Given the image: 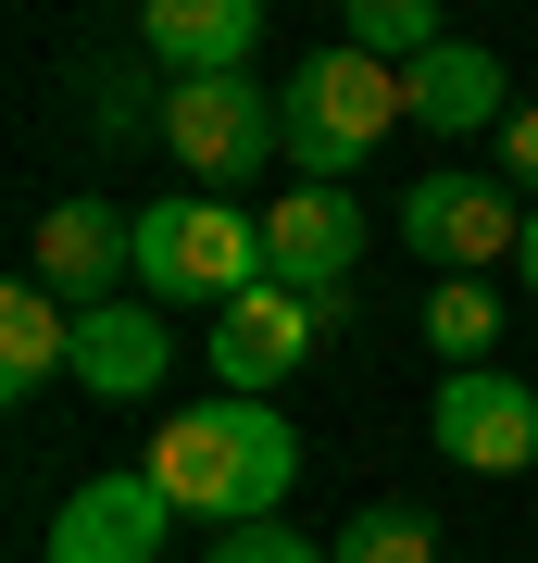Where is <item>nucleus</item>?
I'll return each mask as SVG.
<instances>
[{"label": "nucleus", "instance_id": "obj_18", "mask_svg": "<svg viewBox=\"0 0 538 563\" xmlns=\"http://www.w3.org/2000/svg\"><path fill=\"white\" fill-rule=\"evenodd\" d=\"M200 563H326V551H314V539H300V526L276 514V526H226V539L200 551Z\"/></svg>", "mask_w": 538, "mask_h": 563}, {"label": "nucleus", "instance_id": "obj_7", "mask_svg": "<svg viewBox=\"0 0 538 563\" xmlns=\"http://www.w3.org/2000/svg\"><path fill=\"white\" fill-rule=\"evenodd\" d=\"M351 263H363V201L351 188H276V201H263V276L276 288L351 301Z\"/></svg>", "mask_w": 538, "mask_h": 563}, {"label": "nucleus", "instance_id": "obj_4", "mask_svg": "<svg viewBox=\"0 0 538 563\" xmlns=\"http://www.w3.org/2000/svg\"><path fill=\"white\" fill-rule=\"evenodd\" d=\"M139 288L226 313L239 288H263V213L251 201H151L139 213Z\"/></svg>", "mask_w": 538, "mask_h": 563}, {"label": "nucleus", "instance_id": "obj_3", "mask_svg": "<svg viewBox=\"0 0 538 563\" xmlns=\"http://www.w3.org/2000/svg\"><path fill=\"white\" fill-rule=\"evenodd\" d=\"M151 139L176 151L200 188H251L263 163H288V125H276V88L263 76H163Z\"/></svg>", "mask_w": 538, "mask_h": 563}, {"label": "nucleus", "instance_id": "obj_6", "mask_svg": "<svg viewBox=\"0 0 538 563\" xmlns=\"http://www.w3.org/2000/svg\"><path fill=\"white\" fill-rule=\"evenodd\" d=\"M339 325V301H300V288H239V301L213 313V376L239 388V401H263V388H288L300 363H314V339Z\"/></svg>", "mask_w": 538, "mask_h": 563}, {"label": "nucleus", "instance_id": "obj_14", "mask_svg": "<svg viewBox=\"0 0 538 563\" xmlns=\"http://www.w3.org/2000/svg\"><path fill=\"white\" fill-rule=\"evenodd\" d=\"M51 376H76V313H63L39 276H13L0 288V388L25 401V388H51Z\"/></svg>", "mask_w": 538, "mask_h": 563}, {"label": "nucleus", "instance_id": "obj_11", "mask_svg": "<svg viewBox=\"0 0 538 563\" xmlns=\"http://www.w3.org/2000/svg\"><path fill=\"white\" fill-rule=\"evenodd\" d=\"M151 63L163 76H251L263 51V0H151Z\"/></svg>", "mask_w": 538, "mask_h": 563}, {"label": "nucleus", "instance_id": "obj_15", "mask_svg": "<svg viewBox=\"0 0 538 563\" xmlns=\"http://www.w3.org/2000/svg\"><path fill=\"white\" fill-rule=\"evenodd\" d=\"M426 339H439L451 376H476V363L501 351V301H488V276H439V301H426Z\"/></svg>", "mask_w": 538, "mask_h": 563}, {"label": "nucleus", "instance_id": "obj_13", "mask_svg": "<svg viewBox=\"0 0 538 563\" xmlns=\"http://www.w3.org/2000/svg\"><path fill=\"white\" fill-rule=\"evenodd\" d=\"M163 313L151 301H100V313H76V388L88 401H151L163 388Z\"/></svg>", "mask_w": 538, "mask_h": 563}, {"label": "nucleus", "instance_id": "obj_10", "mask_svg": "<svg viewBox=\"0 0 538 563\" xmlns=\"http://www.w3.org/2000/svg\"><path fill=\"white\" fill-rule=\"evenodd\" d=\"M163 539H176V501L139 476H88L76 501L51 514V563H163Z\"/></svg>", "mask_w": 538, "mask_h": 563}, {"label": "nucleus", "instance_id": "obj_8", "mask_svg": "<svg viewBox=\"0 0 538 563\" xmlns=\"http://www.w3.org/2000/svg\"><path fill=\"white\" fill-rule=\"evenodd\" d=\"M426 439L451 463H476V476H526L538 463V388L476 363V376H439V401H426Z\"/></svg>", "mask_w": 538, "mask_h": 563}, {"label": "nucleus", "instance_id": "obj_19", "mask_svg": "<svg viewBox=\"0 0 538 563\" xmlns=\"http://www.w3.org/2000/svg\"><path fill=\"white\" fill-rule=\"evenodd\" d=\"M501 188L538 213V113H514V125H501Z\"/></svg>", "mask_w": 538, "mask_h": 563}, {"label": "nucleus", "instance_id": "obj_5", "mask_svg": "<svg viewBox=\"0 0 538 563\" xmlns=\"http://www.w3.org/2000/svg\"><path fill=\"white\" fill-rule=\"evenodd\" d=\"M400 239L439 276H488V263H526V201L501 176H414L400 188Z\"/></svg>", "mask_w": 538, "mask_h": 563}, {"label": "nucleus", "instance_id": "obj_12", "mask_svg": "<svg viewBox=\"0 0 538 563\" xmlns=\"http://www.w3.org/2000/svg\"><path fill=\"white\" fill-rule=\"evenodd\" d=\"M400 101H414V125H439V139H501V125H514V76H501L488 51H463V38H439L414 63V76H400Z\"/></svg>", "mask_w": 538, "mask_h": 563}, {"label": "nucleus", "instance_id": "obj_1", "mask_svg": "<svg viewBox=\"0 0 538 563\" xmlns=\"http://www.w3.org/2000/svg\"><path fill=\"white\" fill-rule=\"evenodd\" d=\"M288 476H300V439L276 401H200L151 439V488L200 526H276Z\"/></svg>", "mask_w": 538, "mask_h": 563}, {"label": "nucleus", "instance_id": "obj_20", "mask_svg": "<svg viewBox=\"0 0 538 563\" xmlns=\"http://www.w3.org/2000/svg\"><path fill=\"white\" fill-rule=\"evenodd\" d=\"M526 288H538V213H526Z\"/></svg>", "mask_w": 538, "mask_h": 563}, {"label": "nucleus", "instance_id": "obj_9", "mask_svg": "<svg viewBox=\"0 0 538 563\" xmlns=\"http://www.w3.org/2000/svg\"><path fill=\"white\" fill-rule=\"evenodd\" d=\"M25 276H39L63 313H100L113 276H139V225H113V201H51L39 239H25Z\"/></svg>", "mask_w": 538, "mask_h": 563}, {"label": "nucleus", "instance_id": "obj_17", "mask_svg": "<svg viewBox=\"0 0 538 563\" xmlns=\"http://www.w3.org/2000/svg\"><path fill=\"white\" fill-rule=\"evenodd\" d=\"M339 38H351L363 63H388V76H414V63L439 51V13H426V0H351Z\"/></svg>", "mask_w": 538, "mask_h": 563}, {"label": "nucleus", "instance_id": "obj_2", "mask_svg": "<svg viewBox=\"0 0 538 563\" xmlns=\"http://www.w3.org/2000/svg\"><path fill=\"white\" fill-rule=\"evenodd\" d=\"M400 113H414V101H400V76H388V63H363L351 38L300 51L288 76H276V125H288L300 188H351V163H376V139H388Z\"/></svg>", "mask_w": 538, "mask_h": 563}, {"label": "nucleus", "instance_id": "obj_16", "mask_svg": "<svg viewBox=\"0 0 538 563\" xmlns=\"http://www.w3.org/2000/svg\"><path fill=\"white\" fill-rule=\"evenodd\" d=\"M326 563H439V526L414 501H363L339 539H326Z\"/></svg>", "mask_w": 538, "mask_h": 563}]
</instances>
